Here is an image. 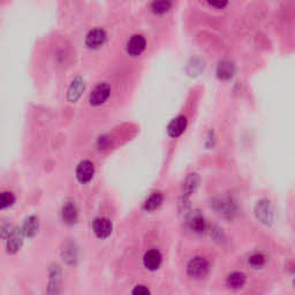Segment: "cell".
Masks as SVG:
<instances>
[{
  "label": "cell",
  "instance_id": "obj_22",
  "mask_svg": "<svg viewBox=\"0 0 295 295\" xmlns=\"http://www.w3.org/2000/svg\"><path fill=\"white\" fill-rule=\"evenodd\" d=\"M206 2L209 3L210 6L217 8V10H223L228 5L230 0H206Z\"/></svg>",
  "mask_w": 295,
  "mask_h": 295
},
{
  "label": "cell",
  "instance_id": "obj_5",
  "mask_svg": "<svg viewBox=\"0 0 295 295\" xmlns=\"http://www.w3.org/2000/svg\"><path fill=\"white\" fill-rule=\"evenodd\" d=\"M92 230L99 239H106L112 233V223L110 219L104 217H98L92 223Z\"/></svg>",
  "mask_w": 295,
  "mask_h": 295
},
{
  "label": "cell",
  "instance_id": "obj_15",
  "mask_svg": "<svg viewBox=\"0 0 295 295\" xmlns=\"http://www.w3.org/2000/svg\"><path fill=\"white\" fill-rule=\"evenodd\" d=\"M226 283L228 285V287L234 289L240 288L246 283V276L242 274V272H233V274L227 277Z\"/></svg>",
  "mask_w": 295,
  "mask_h": 295
},
{
  "label": "cell",
  "instance_id": "obj_8",
  "mask_svg": "<svg viewBox=\"0 0 295 295\" xmlns=\"http://www.w3.org/2000/svg\"><path fill=\"white\" fill-rule=\"evenodd\" d=\"M162 261H163L162 254L156 249L148 250V252L145 253L144 257H143L144 266L147 267L148 270H150V271L158 270V269H159V266L162 265Z\"/></svg>",
  "mask_w": 295,
  "mask_h": 295
},
{
  "label": "cell",
  "instance_id": "obj_16",
  "mask_svg": "<svg viewBox=\"0 0 295 295\" xmlns=\"http://www.w3.org/2000/svg\"><path fill=\"white\" fill-rule=\"evenodd\" d=\"M189 225H191V228L196 233H202L205 231L206 224H205V219L201 213H195L192 216L191 220H189Z\"/></svg>",
  "mask_w": 295,
  "mask_h": 295
},
{
  "label": "cell",
  "instance_id": "obj_17",
  "mask_svg": "<svg viewBox=\"0 0 295 295\" xmlns=\"http://www.w3.org/2000/svg\"><path fill=\"white\" fill-rule=\"evenodd\" d=\"M38 228V220L36 217H29L23 224V228H22V233L25 236H33L35 233L37 232Z\"/></svg>",
  "mask_w": 295,
  "mask_h": 295
},
{
  "label": "cell",
  "instance_id": "obj_4",
  "mask_svg": "<svg viewBox=\"0 0 295 295\" xmlns=\"http://www.w3.org/2000/svg\"><path fill=\"white\" fill-rule=\"evenodd\" d=\"M147 47V41L142 35H133L127 42L126 51L130 57H139L144 52Z\"/></svg>",
  "mask_w": 295,
  "mask_h": 295
},
{
  "label": "cell",
  "instance_id": "obj_10",
  "mask_svg": "<svg viewBox=\"0 0 295 295\" xmlns=\"http://www.w3.org/2000/svg\"><path fill=\"white\" fill-rule=\"evenodd\" d=\"M61 216H63L64 223L67 224V225H73V224H75L78 218V212L75 204L72 203V202H67V203L63 206Z\"/></svg>",
  "mask_w": 295,
  "mask_h": 295
},
{
  "label": "cell",
  "instance_id": "obj_3",
  "mask_svg": "<svg viewBox=\"0 0 295 295\" xmlns=\"http://www.w3.org/2000/svg\"><path fill=\"white\" fill-rule=\"evenodd\" d=\"M108 39V34L103 28L96 27L92 28L86 35V46L90 50H98L102 47Z\"/></svg>",
  "mask_w": 295,
  "mask_h": 295
},
{
  "label": "cell",
  "instance_id": "obj_12",
  "mask_svg": "<svg viewBox=\"0 0 295 295\" xmlns=\"http://www.w3.org/2000/svg\"><path fill=\"white\" fill-rule=\"evenodd\" d=\"M163 201H164V197L160 193H152L150 196L145 200L144 204H143V209L145 211H153L157 208H159L162 205Z\"/></svg>",
  "mask_w": 295,
  "mask_h": 295
},
{
  "label": "cell",
  "instance_id": "obj_7",
  "mask_svg": "<svg viewBox=\"0 0 295 295\" xmlns=\"http://www.w3.org/2000/svg\"><path fill=\"white\" fill-rule=\"evenodd\" d=\"M83 91H85V81H83V78L80 76L74 78L67 90L68 102L70 103L77 102V100L80 99V97L82 96Z\"/></svg>",
  "mask_w": 295,
  "mask_h": 295
},
{
  "label": "cell",
  "instance_id": "obj_1",
  "mask_svg": "<svg viewBox=\"0 0 295 295\" xmlns=\"http://www.w3.org/2000/svg\"><path fill=\"white\" fill-rule=\"evenodd\" d=\"M111 96V87L109 83L102 82L95 86L94 89L89 94V104L91 106L97 108L100 106L108 102V99Z\"/></svg>",
  "mask_w": 295,
  "mask_h": 295
},
{
  "label": "cell",
  "instance_id": "obj_20",
  "mask_svg": "<svg viewBox=\"0 0 295 295\" xmlns=\"http://www.w3.org/2000/svg\"><path fill=\"white\" fill-rule=\"evenodd\" d=\"M248 262L254 269H258V267H262L264 264H265L266 257L264 256L263 254H254L249 257Z\"/></svg>",
  "mask_w": 295,
  "mask_h": 295
},
{
  "label": "cell",
  "instance_id": "obj_11",
  "mask_svg": "<svg viewBox=\"0 0 295 295\" xmlns=\"http://www.w3.org/2000/svg\"><path fill=\"white\" fill-rule=\"evenodd\" d=\"M22 234L23 233L19 232V231H13L10 237H8V241H7V250L10 254H15L17 250L21 248L22 246Z\"/></svg>",
  "mask_w": 295,
  "mask_h": 295
},
{
  "label": "cell",
  "instance_id": "obj_2",
  "mask_svg": "<svg viewBox=\"0 0 295 295\" xmlns=\"http://www.w3.org/2000/svg\"><path fill=\"white\" fill-rule=\"evenodd\" d=\"M209 262L204 257H195L188 263L187 274L192 279H202L208 275Z\"/></svg>",
  "mask_w": 295,
  "mask_h": 295
},
{
  "label": "cell",
  "instance_id": "obj_14",
  "mask_svg": "<svg viewBox=\"0 0 295 295\" xmlns=\"http://www.w3.org/2000/svg\"><path fill=\"white\" fill-rule=\"evenodd\" d=\"M172 6H173L172 0H153L151 10L155 14L163 15L166 14V13L171 10Z\"/></svg>",
  "mask_w": 295,
  "mask_h": 295
},
{
  "label": "cell",
  "instance_id": "obj_19",
  "mask_svg": "<svg viewBox=\"0 0 295 295\" xmlns=\"http://www.w3.org/2000/svg\"><path fill=\"white\" fill-rule=\"evenodd\" d=\"M15 203V196L13 193L4 192L0 193V210L7 209Z\"/></svg>",
  "mask_w": 295,
  "mask_h": 295
},
{
  "label": "cell",
  "instance_id": "obj_18",
  "mask_svg": "<svg viewBox=\"0 0 295 295\" xmlns=\"http://www.w3.org/2000/svg\"><path fill=\"white\" fill-rule=\"evenodd\" d=\"M233 73H234V67H233V65L228 63V61H223V63L218 66V75L220 78H223V80L231 78Z\"/></svg>",
  "mask_w": 295,
  "mask_h": 295
},
{
  "label": "cell",
  "instance_id": "obj_23",
  "mask_svg": "<svg viewBox=\"0 0 295 295\" xmlns=\"http://www.w3.org/2000/svg\"><path fill=\"white\" fill-rule=\"evenodd\" d=\"M150 293V290H149L145 286H136V287L133 289V294H139V295H145V294H149Z\"/></svg>",
  "mask_w": 295,
  "mask_h": 295
},
{
  "label": "cell",
  "instance_id": "obj_21",
  "mask_svg": "<svg viewBox=\"0 0 295 295\" xmlns=\"http://www.w3.org/2000/svg\"><path fill=\"white\" fill-rule=\"evenodd\" d=\"M197 183H199V178H197V175L192 174L191 177L187 179V181H186V183H184V187H183L184 191H186V193H187V195H189V194H191L194 189L196 188Z\"/></svg>",
  "mask_w": 295,
  "mask_h": 295
},
{
  "label": "cell",
  "instance_id": "obj_13",
  "mask_svg": "<svg viewBox=\"0 0 295 295\" xmlns=\"http://www.w3.org/2000/svg\"><path fill=\"white\" fill-rule=\"evenodd\" d=\"M256 216L257 218L262 220L263 223H270L272 220V212L270 209L269 202H259L256 206Z\"/></svg>",
  "mask_w": 295,
  "mask_h": 295
},
{
  "label": "cell",
  "instance_id": "obj_6",
  "mask_svg": "<svg viewBox=\"0 0 295 295\" xmlns=\"http://www.w3.org/2000/svg\"><path fill=\"white\" fill-rule=\"evenodd\" d=\"M95 174V166L90 160H83L77 165L76 169V178L78 182L88 183L90 182Z\"/></svg>",
  "mask_w": 295,
  "mask_h": 295
},
{
  "label": "cell",
  "instance_id": "obj_9",
  "mask_svg": "<svg viewBox=\"0 0 295 295\" xmlns=\"http://www.w3.org/2000/svg\"><path fill=\"white\" fill-rule=\"evenodd\" d=\"M186 127H187V119L180 116L171 121V124L167 127V133H169L171 138H179V136L186 130Z\"/></svg>",
  "mask_w": 295,
  "mask_h": 295
}]
</instances>
